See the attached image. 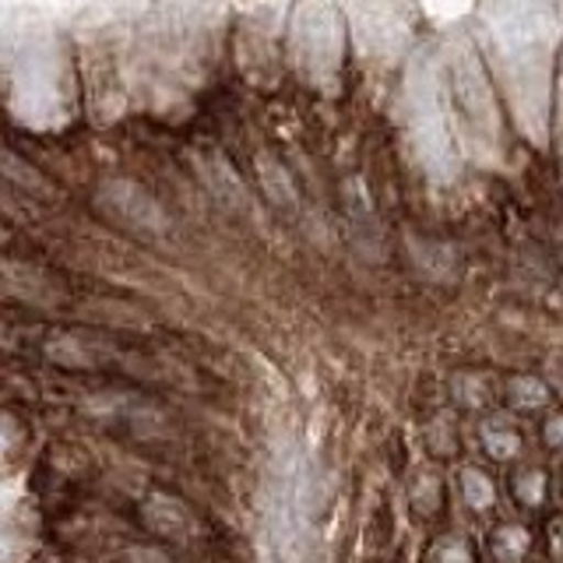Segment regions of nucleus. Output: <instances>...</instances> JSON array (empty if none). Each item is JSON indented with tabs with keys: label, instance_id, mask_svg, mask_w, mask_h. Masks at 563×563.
Instances as JSON below:
<instances>
[{
	"label": "nucleus",
	"instance_id": "nucleus-1",
	"mask_svg": "<svg viewBox=\"0 0 563 563\" xmlns=\"http://www.w3.org/2000/svg\"><path fill=\"white\" fill-rule=\"evenodd\" d=\"M0 92L32 131H57L75 117V67L49 18L22 11L0 25Z\"/></svg>",
	"mask_w": 563,
	"mask_h": 563
},
{
	"label": "nucleus",
	"instance_id": "nucleus-2",
	"mask_svg": "<svg viewBox=\"0 0 563 563\" xmlns=\"http://www.w3.org/2000/svg\"><path fill=\"white\" fill-rule=\"evenodd\" d=\"M405 106H409V128L416 152L437 180L454 176V152H451V123L444 110V88L430 57H419L405 81Z\"/></svg>",
	"mask_w": 563,
	"mask_h": 563
},
{
	"label": "nucleus",
	"instance_id": "nucleus-3",
	"mask_svg": "<svg viewBox=\"0 0 563 563\" xmlns=\"http://www.w3.org/2000/svg\"><path fill=\"white\" fill-rule=\"evenodd\" d=\"M289 53L296 70L307 81L334 88L342 67V22L331 0H303L292 14Z\"/></svg>",
	"mask_w": 563,
	"mask_h": 563
},
{
	"label": "nucleus",
	"instance_id": "nucleus-4",
	"mask_svg": "<svg viewBox=\"0 0 563 563\" xmlns=\"http://www.w3.org/2000/svg\"><path fill=\"white\" fill-rule=\"evenodd\" d=\"M356 22H360V43H363V49L391 53L405 40L401 11L391 4V0H360Z\"/></svg>",
	"mask_w": 563,
	"mask_h": 563
},
{
	"label": "nucleus",
	"instance_id": "nucleus-5",
	"mask_svg": "<svg viewBox=\"0 0 563 563\" xmlns=\"http://www.w3.org/2000/svg\"><path fill=\"white\" fill-rule=\"evenodd\" d=\"M131 198H134V187H128V184H113L110 190H106V201H113V205H128ZM117 211H131V208H117ZM131 225L134 229H163V211H158L155 205L134 208Z\"/></svg>",
	"mask_w": 563,
	"mask_h": 563
}]
</instances>
